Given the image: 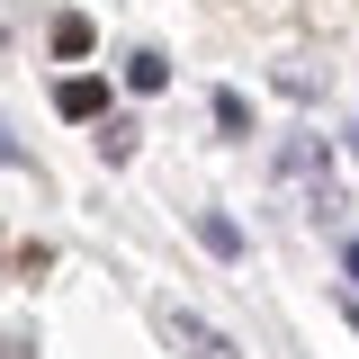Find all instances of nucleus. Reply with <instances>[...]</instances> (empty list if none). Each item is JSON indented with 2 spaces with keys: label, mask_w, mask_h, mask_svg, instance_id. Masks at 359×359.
<instances>
[{
  "label": "nucleus",
  "mask_w": 359,
  "mask_h": 359,
  "mask_svg": "<svg viewBox=\"0 0 359 359\" xmlns=\"http://www.w3.org/2000/svg\"><path fill=\"white\" fill-rule=\"evenodd\" d=\"M162 332H171V341H180L189 359H233V341H224L207 314H189V306H162Z\"/></svg>",
  "instance_id": "f257e3e1"
},
{
  "label": "nucleus",
  "mask_w": 359,
  "mask_h": 359,
  "mask_svg": "<svg viewBox=\"0 0 359 359\" xmlns=\"http://www.w3.org/2000/svg\"><path fill=\"white\" fill-rule=\"evenodd\" d=\"M54 108L81 117V126H99V117H108V81H99V72H72V81L54 90Z\"/></svg>",
  "instance_id": "f03ea898"
},
{
  "label": "nucleus",
  "mask_w": 359,
  "mask_h": 359,
  "mask_svg": "<svg viewBox=\"0 0 359 359\" xmlns=\"http://www.w3.org/2000/svg\"><path fill=\"white\" fill-rule=\"evenodd\" d=\"M189 224H198V243H207L216 261H243V224H233V216H216V207H198Z\"/></svg>",
  "instance_id": "7ed1b4c3"
},
{
  "label": "nucleus",
  "mask_w": 359,
  "mask_h": 359,
  "mask_svg": "<svg viewBox=\"0 0 359 359\" xmlns=\"http://www.w3.org/2000/svg\"><path fill=\"white\" fill-rule=\"evenodd\" d=\"M126 90H171V54H126Z\"/></svg>",
  "instance_id": "20e7f679"
},
{
  "label": "nucleus",
  "mask_w": 359,
  "mask_h": 359,
  "mask_svg": "<svg viewBox=\"0 0 359 359\" xmlns=\"http://www.w3.org/2000/svg\"><path fill=\"white\" fill-rule=\"evenodd\" d=\"M135 135H144L135 117H99V135H90V144H99V162H126V153H135Z\"/></svg>",
  "instance_id": "39448f33"
},
{
  "label": "nucleus",
  "mask_w": 359,
  "mask_h": 359,
  "mask_svg": "<svg viewBox=\"0 0 359 359\" xmlns=\"http://www.w3.org/2000/svg\"><path fill=\"white\" fill-rule=\"evenodd\" d=\"M216 126H224V135H252V108H243V90H216Z\"/></svg>",
  "instance_id": "423d86ee"
},
{
  "label": "nucleus",
  "mask_w": 359,
  "mask_h": 359,
  "mask_svg": "<svg viewBox=\"0 0 359 359\" xmlns=\"http://www.w3.org/2000/svg\"><path fill=\"white\" fill-rule=\"evenodd\" d=\"M54 54H90V18H54Z\"/></svg>",
  "instance_id": "0eeeda50"
},
{
  "label": "nucleus",
  "mask_w": 359,
  "mask_h": 359,
  "mask_svg": "<svg viewBox=\"0 0 359 359\" xmlns=\"http://www.w3.org/2000/svg\"><path fill=\"white\" fill-rule=\"evenodd\" d=\"M0 171H27V144L9 135V117H0Z\"/></svg>",
  "instance_id": "6e6552de"
},
{
  "label": "nucleus",
  "mask_w": 359,
  "mask_h": 359,
  "mask_svg": "<svg viewBox=\"0 0 359 359\" xmlns=\"http://www.w3.org/2000/svg\"><path fill=\"white\" fill-rule=\"evenodd\" d=\"M341 269H351V287H359V233H351V243H341Z\"/></svg>",
  "instance_id": "1a4fd4ad"
}]
</instances>
